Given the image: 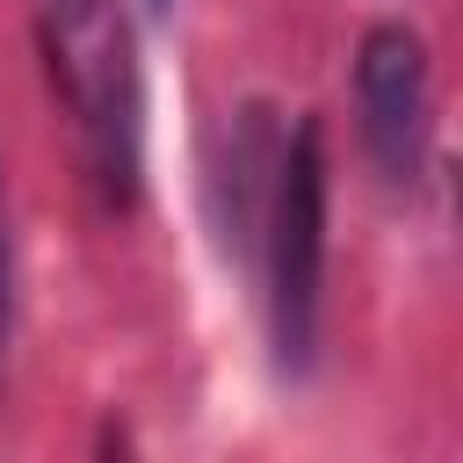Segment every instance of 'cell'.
<instances>
[{"instance_id": "6da1fadb", "label": "cell", "mask_w": 463, "mask_h": 463, "mask_svg": "<svg viewBox=\"0 0 463 463\" xmlns=\"http://www.w3.org/2000/svg\"><path fill=\"white\" fill-rule=\"evenodd\" d=\"M43 58H51V87L72 109L101 203L130 210L145 174V80H137L130 14L116 0H43Z\"/></svg>"}, {"instance_id": "7a4b0ae2", "label": "cell", "mask_w": 463, "mask_h": 463, "mask_svg": "<svg viewBox=\"0 0 463 463\" xmlns=\"http://www.w3.org/2000/svg\"><path fill=\"white\" fill-rule=\"evenodd\" d=\"M260 253H268V340L282 376H311L318 362V311H326V123L304 116L268 181L260 210Z\"/></svg>"}, {"instance_id": "3957f363", "label": "cell", "mask_w": 463, "mask_h": 463, "mask_svg": "<svg viewBox=\"0 0 463 463\" xmlns=\"http://www.w3.org/2000/svg\"><path fill=\"white\" fill-rule=\"evenodd\" d=\"M354 109H362V145L383 188L412 195L427 174V137H434V72L427 43L405 22H376L354 51Z\"/></svg>"}, {"instance_id": "277c9868", "label": "cell", "mask_w": 463, "mask_h": 463, "mask_svg": "<svg viewBox=\"0 0 463 463\" xmlns=\"http://www.w3.org/2000/svg\"><path fill=\"white\" fill-rule=\"evenodd\" d=\"M7 333H14V253L0 232V369H7Z\"/></svg>"}, {"instance_id": "5b68a950", "label": "cell", "mask_w": 463, "mask_h": 463, "mask_svg": "<svg viewBox=\"0 0 463 463\" xmlns=\"http://www.w3.org/2000/svg\"><path fill=\"white\" fill-rule=\"evenodd\" d=\"M152 7H174V0H152Z\"/></svg>"}]
</instances>
